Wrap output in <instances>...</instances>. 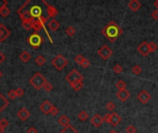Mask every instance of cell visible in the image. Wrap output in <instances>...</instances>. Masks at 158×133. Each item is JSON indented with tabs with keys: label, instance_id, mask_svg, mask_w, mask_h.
Returning a JSON list of instances; mask_svg holds the SVG:
<instances>
[{
	"label": "cell",
	"instance_id": "d590c367",
	"mask_svg": "<svg viewBox=\"0 0 158 133\" xmlns=\"http://www.w3.org/2000/svg\"><path fill=\"white\" fill-rule=\"evenodd\" d=\"M90 65H91L90 61H89L87 58H84L83 61L81 62V64H80V66H82V68H84V69H87V68H89V66H90Z\"/></svg>",
	"mask_w": 158,
	"mask_h": 133
},
{
	"label": "cell",
	"instance_id": "8d00e7d4",
	"mask_svg": "<svg viewBox=\"0 0 158 133\" xmlns=\"http://www.w3.org/2000/svg\"><path fill=\"white\" fill-rule=\"evenodd\" d=\"M84 58H85V57H83L81 55H78L77 57H75V58H74V61H75V62L77 63V64L80 65V64H81V62H82Z\"/></svg>",
	"mask_w": 158,
	"mask_h": 133
},
{
	"label": "cell",
	"instance_id": "f907efd6",
	"mask_svg": "<svg viewBox=\"0 0 158 133\" xmlns=\"http://www.w3.org/2000/svg\"><path fill=\"white\" fill-rule=\"evenodd\" d=\"M116 133H119V132H116Z\"/></svg>",
	"mask_w": 158,
	"mask_h": 133
},
{
	"label": "cell",
	"instance_id": "f6af8a7d",
	"mask_svg": "<svg viewBox=\"0 0 158 133\" xmlns=\"http://www.w3.org/2000/svg\"><path fill=\"white\" fill-rule=\"evenodd\" d=\"M5 59H6V57H5V55L0 51V64H2L5 61Z\"/></svg>",
	"mask_w": 158,
	"mask_h": 133
},
{
	"label": "cell",
	"instance_id": "ac0fdd59",
	"mask_svg": "<svg viewBox=\"0 0 158 133\" xmlns=\"http://www.w3.org/2000/svg\"><path fill=\"white\" fill-rule=\"evenodd\" d=\"M8 104H9L8 100L7 98H5L2 94H0V114H1L2 111L8 105Z\"/></svg>",
	"mask_w": 158,
	"mask_h": 133
},
{
	"label": "cell",
	"instance_id": "8992f818",
	"mask_svg": "<svg viewBox=\"0 0 158 133\" xmlns=\"http://www.w3.org/2000/svg\"><path fill=\"white\" fill-rule=\"evenodd\" d=\"M66 80H67L69 84H71L73 82H76V81L83 80V76L81 75L77 69H72L66 76Z\"/></svg>",
	"mask_w": 158,
	"mask_h": 133
},
{
	"label": "cell",
	"instance_id": "4dcf8cb0",
	"mask_svg": "<svg viewBox=\"0 0 158 133\" xmlns=\"http://www.w3.org/2000/svg\"><path fill=\"white\" fill-rule=\"evenodd\" d=\"M8 98L9 99H11V100H14V99H16L17 98V94H16V90H11V91H8Z\"/></svg>",
	"mask_w": 158,
	"mask_h": 133
},
{
	"label": "cell",
	"instance_id": "74e56055",
	"mask_svg": "<svg viewBox=\"0 0 158 133\" xmlns=\"http://www.w3.org/2000/svg\"><path fill=\"white\" fill-rule=\"evenodd\" d=\"M21 26L25 30H27L33 29V24L32 23H29V22H21Z\"/></svg>",
	"mask_w": 158,
	"mask_h": 133
},
{
	"label": "cell",
	"instance_id": "bcb514c9",
	"mask_svg": "<svg viewBox=\"0 0 158 133\" xmlns=\"http://www.w3.org/2000/svg\"><path fill=\"white\" fill-rule=\"evenodd\" d=\"M154 5H155V7L157 8V10H158V0H155V3H154Z\"/></svg>",
	"mask_w": 158,
	"mask_h": 133
},
{
	"label": "cell",
	"instance_id": "7bdbcfd3",
	"mask_svg": "<svg viewBox=\"0 0 158 133\" xmlns=\"http://www.w3.org/2000/svg\"><path fill=\"white\" fill-rule=\"evenodd\" d=\"M7 5H8L7 0H0V9L5 8V7H7Z\"/></svg>",
	"mask_w": 158,
	"mask_h": 133
},
{
	"label": "cell",
	"instance_id": "f35d334b",
	"mask_svg": "<svg viewBox=\"0 0 158 133\" xmlns=\"http://www.w3.org/2000/svg\"><path fill=\"white\" fill-rule=\"evenodd\" d=\"M16 94H17V96L18 97H22L25 94V91L21 88H18L16 90Z\"/></svg>",
	"mask_w": 158,
	"mask_h": 133
},
{
	"label": "cell",
	"instance_id": "ab89813d",
	"mask_svg": "<svg viewBox=\"0 0 158 133\" xmlns=\"http://www.w3.org/2000/svg\"><path fill=\"white\" fill-rule=\"evenodd\" d=\"M104 122H106V123H110L111 122V114H105L103 116Z\"/></svg>",
	"mask_w": 158,
	"mask_h": 133
},
{
	"label": "cell",
	"instance_id": "44dd1931",
	"mask_svg": "<svg viewBox=\"0 0 158 133\" xmlns=\"http://www.w3.org/2000/svg\"><path fill=\"white\" fill-rule=\"evenodd\" d=\"M71 88H72L75 91H79L81 90V88L83 87V81L82 80H79V81H76V82H73L70 84Z\"/></svg>",
	"mask_w": 158,
	"mask_h": 133
},
{
	"label": "cell",
	"instance_id": "ba28073f",
	"mask_svg": "<svg viewBox=\"0 0 158 133\" xmlns=\"http://www.w3.org/2000/svg\"><path fill=\"white\" fill-rule=\"evenodd\" d=\"M53 104H51V102L48 100L44 101L40 105V110L44 115H49L51 113V110L53 108Z\"/></svg>",
	"mask_w": 158,
	"mask_h": 133
},
{
	"label": "cell",
	"instance_id": "1f68e13d",
	"mask_svg": "<svg viewBox=\"0 0 158 133\" xmlns=\"http://www.w3.org/2000/svg\"><path fill=\"white\" fill-rule=\"evenodd\" d=\"M9 126V122L7 120V119H5V118H3V119H1L0 120V127H2V129H7V127Z\"/></svg>",
	"mask_w": 158,
	"mask_h": 133
},
{
	"label": "cell",
	"instance_id": "cb8c5ba5",
	"mask_svg": "<svg viewBox=\"0 0 158 133\" xmlns=\"http://www.w3.org/2000/svg\"><path fill=\"white\" fill-rule=\"evenodd\" d=\"M59 133H79V132L76 130L72 126L69 125L68 127H66L63 130H61Z\"/></svg>",
	"mask_w": 158,
	"mask_h": 133
},
{
	"label": "cell",
	"instance_id": "e575fe53",
	"mask_svg": "<svg viewBox=\"0 0 158 133\" xmlns=\"http://www.w3.org/2000/svg\"><path fill=\"white\" fill-rule=\"evenodd\" d=\"M116 108V105L113 102H108L107 104H106V109L108 111H114Z\"/></svg>",
	"mask_w": 158,
	"mask_h": 133
},
{
	"label": "cell",
	"instance_id": "60d3db41",
	"mask_svg": "<svg viewBox=\"0 0 158 133\" xmlns=\"http://www.w3.org/2000/svg\"><path fill=\"white\" fill-rule=\"evenodd\" d=\"M59 113V110H58V107L57 106H53V108H52V110H51V115H52V116H57L58 114Z\"/></svg>",
	"mask_w": 158,
	"mask_h": 133
},
{
	"label": "cell",
	"instance_id": "9c48e42d",
	"mask_svg": "<svg viewBox=\"0 0 158 133\" xmlns=\"http://www.w3.org/2000/svg\"><path fill=\"white\" fill-rule=\"evenodd\" d=\"M151 97H152L151 94L146 90H142L141 93L137 95V98H138V100L143 105H146L147 103H148V102L151 100Z\"/></svg>",
	"mask_w": 158,
	"mask_h": 133
},
{
	"label": "cell",
	"instance_id": "5b68a950",
	"mask_svg": "<svg viewBox=\"0 0 158 133\" xmlns=\"http://www.w3.org/2000/svg\"><path fill=\"white\" fill-rule=\"evenodd\" d=\"M43 38L38 33H33L30 34V36L27 38V43L32 46L33 49H36L40 47V45L43 44Z\"/></svg>",
	"mask_w": 158,
	"mask_h": 133
},
{
	"label": "cell",
	"instance_id": "ee69618b",
	"mask_svg": "<svg viewBox=\"0 0 158 133\" xmlns=\"http://www.w3.org/2000/svg\"><path fill=\"white\" fill-rule=\"evenodd\" d=\"M27 133H38V130L35 129L34 127H29V129H28Z\"/></svg>",
	"mask_w": 158,
	"mask_h": 133
},
{
	"label": "cell",
	"instance_id": "f1b7e54d",
	"mask_svg": "<svg viewBox=\"0 0 158 133\" xmlns=\"http://www.w3.org/2000/svg\"><path fill=\"white\" fill-rule=\"evenodd\" d=\"M148 45H149L150 53L155 52V51H156L157 48H158V45H157V44L155 42H150V43H148Z\"/></svg>",
	"mask_w": 158,
	"mask_h": 133
},
{
	"label": "cell",
	"instance_id": "7dc6e473",
	"mask_svg": "<svg viewBox=\"0 0 158 133\" xmlns=\"http://www.w3.org/2000/svg\"><path fill=\"white\" fill-rule=\"evenodd\" d=\"M4 129H2V127H0V133H4Z\"/></svg>",
	"mask_w": 158,
	"mask_h": 133
},
{
	"label": "cell",
	"instance_id": "4316f807",
	"mask_svg": "<svg viewBox=\"0 0 158 133\" xmlns=\"http://www.w3.org/2000/svg\"><path fill=\"white\" fill-rule=\"evenodd\" d=\"M45 58L43 57V55H38V57L35 58V63H36L38 66H43L45 63Z\"/></svg>",
	"mask_w": 158,
	"mask_h": 133
},
{
	"label": "cell",
	"instance_id": "d6a6232c",
	"mask_svg": "<svg viewBox=\"0 0 158 133\" xmlns=\"http://www.w3.org/2000/svg\"><path fill=\"white\" fill-rule=\"evenodd\" d=\"M44 90L45 91H51L53 90V85L51 84L50 82H48V81H46L45 84L44 85Z\"/></svg>",
	"mask_w": 158,
	"mask_h": 133
},
{
	"label": "cell",
	"instance_id": "52a82bcc",
	"mask_svg": "<svg viewBox=\"0 0 158 133\" xmlns=\"http://www.w3.org/2000/svg\"><path fill=\"white\" fill-rule=\"evenodd\" d=\"M97 54H98L99 57H101L104 60H107V59H109V57L112 55L113 52H112V50L107 46V45L105 44V45H103V46H102L98 50Z\"/></svg>",
	"mask_w": 158,
	"mask_h": 133
},
{
	"label": "cell",
	"instance_id": "f546056e",
	"mask_svg": "<svg viewBox=\"0 0 158 133\" xmlns=\"http://www.w3.org/2000/svg\"><path fill=\"white\" fill-rule=\"evenodd\" d=\"M113 70H114V72H116V74H120L122 71H123V66L119 64H116V66H114Z\"/></svg>",
	"mask_w": 158,
	"mask_h": 133
},
{
	"label": "cell",
	"instance_id": "c3c4849f",
	"mask_svg": "<svg viewBox=\"0 0 158 133\" xmlns=\"http://www.w3.org/2000/svg\"><path fill=\"white\" fill-rule=\"evenodd\" d=\"M2 76H3V73H2V71H1V70H0V79H1V78H2Z\"/></svg>",
	"mask_w": 158,
	"mask_h": 133
},
{
	"label": "cell",
	"instance_id": "b9f144b4",
	"mask_svg": "<svg viewBox=\"0 0 158 133\" xmlns=\"http://www.w3.org/2000/svg\"><path fill=\"white\" fill-rule=\"evenodd\" d=\"M151 16H152V18L154 19L155 20H158V10L157 9L154 10V11L152 12Z\"/></svg>",
	"mask_w": 158,
	"mask_h": 133
},
{
	"label": "cell",
	"instance_id": "9a60e30c",
	"mask_svg": "<svg viewBox=\"0 0 158 133\" xmlns=\"http://www.w3.org/2000/svg\"><path fill=\"white\" fill-rule=\"evenodd\" d=\"M128 7H129V8L131 10V11L136 12L141 8V4L140 1H138V0H131V1L129 2Z\"/></svg>",
	"mask_w": 158,
	"mask_h": 133
},
{
	"label": "cell",
	"instance_id": "6da1fadb",
	"mask_svg": "<svg viewBox=\"0 0 158 133\" xmlns=\"http://www.w3.org/2000/svg\"><path fill=\"white\" fill-rule=\"evenodd\" d=\"M21 8L27 10V11L29 12V14L30 15V17H32L33 19V22L36 21V20H38V21L42 22L44 25V23L47 21V20L49 19L48 17L44 16V8L43 7L41 6V5L39 4H35V5H32L30 7H29L28 5V0L26 2H25L21 7H20ZM32 22V23H33Z\"/></svg>",
	"mask_w": 158,
	"mask_h": 133
},
{
	"label": "cell",
	"instance_id": "7402d4cb",
	"mask_svg": "<svg viewBox=\"0 0 158 133\" xmlns=\"http://www.w3.org/2000/svg\"><path fill=\"white\" fill-rule=\"evenodd\" d=\"M78 118L80 120V121H86L88 118H89V115L88 113L86 111L82 110V111H80L79 115H78Z\"/></svg>",
	"mask_w": 158,
	"mask_h": 133
},
{
	"label": "cell",
	"instance_id": "484cf974",
	"mask_svg": "<svg viewBox=\"0 0 158 133\" xmlns=\"http://www.w3.org/2000/svg\"><path fill=\"white\" fill-rule=\"evenodd\" d=\"M66 33H67L68 36L71 37V36H73V35L76 33V30L72 26H69L67 29H66Z\"/></svg>",
	"mask_w": 158,
	"mask_h": 133
},
{
	"label": "cell",
	"instance_id": "d6986e66",
	"mask_svg": "<svg viewBox=\"0 0 158 133\" xmlns=\"http://www.w3.org/2000/svg\"><path fill=\"white\" fill-rule=\"evenodd\" d=\"M30 58H32V55H30V54L29 52H27V51H23V52L19 55V59L23 63L29 62Z\"/></svg>",
	"mask_w": 158,
	"mask_h": 133
},
{
	"label": "cell",
	"instance_id": "603a6c76",
	"mask_svg": "<svg viewBox=\"0 0 158 133\" xmlns=\"http://www.w3.org/2000/svg\"><path fill=\"white\" fill-rule=\"evenodd\" d=\"M10 13H11V11H10V9L8 8H7V7H5V8L0 9V15H1L3 18L8 17L10 15Z\"/></svg>",
	"mask_w": 158,
	"mask_h": 133
},
{
	"label": "cell",
	"instance_id": "3957f363",
	"mask_svg": "<svg viewBox=\"0 0 158 133\" xmlns=\"http://www.w3.org/2000/svg\"><path fill=\"white\" fill-rule=\"evenodd\" d=\"M46 79L41 74L40 72H36L30 80V83L33 88L36 90H41L44 88V85L46 82Z\"/></svg>",
	"mask_w": 158,
	"mask_h": 133
},
{
	"label": "cell",
	"instance_id": "7c38bea8",
	"mask_svg": "<svg viewBox=\"0 0 158 133\" xmlns=\"http://www.w3.org/2000/svg\"><path fill=\"white\" fill-rule=\"evenodd\" d=\"M10 35V30L4 24H0V42H4Z\"/></svg>",
	"mask_w": 158,
	"mask_h": 133
},
{
	"label": "cell",
	"instance_id": "2e32d148",
	"mask_svg": "<svg viewBox=\"0 0 158 133\" xmlns=\"http://www.w3.org/2000/svg\"><path fill=\"white\" fill-rule=\"evenodd\" d=\"M121 119H122L121 116L118 113L114 112V113L111 114V122H110V124L113 127H116L121 122Z\"/></svg>",
	"mask_w": 158,
	"mask_h": 133
},
{
	"label": "cell",
	"instance_id": "30bf717a",
	"mask_svg": "<svg viewBox=\"0 0 158 133\" xmlns=\"http://www.w3.org/2000/svg\"><path fill=\"white\" fill-rule=\"evenodd\" d=\"M137 50H138V52L142 55V57H147V55H148L150 54L148 42H146V41H144V42H142V43L139 45V46H138Z\"/></svg>",
	"mask_w": 158,
	"mask_h": 133
},
{
	"label": "cell",
	"instance_id": "83f0119b",
	"mask_svg": "<svg viewBox=\"0 0 158 133\" xmlns=\"http://www.w3.org/2000/svg\"><path fill=\"white\" fill-rule=\"evenodd\" d=\"M131 72L134 75H140L141 73V68L139 65H135L133 68L131 69Z\"/></svg>",
	"mask_w": 158,
	"mask_h": 133
},
{
	"label": "cell",
	"instance_id": "277c9868",
	"mask_svg": "<svg viewBox=\"0 0 158 133\" xmlns=\"http://www.w3.org/2000/svg\"><path fill=\"white\" fill-rule=\"evenodd\" d=\"M68 63H69L68 59L62 55H55V57L52 59V65L55 66V69H58V71L63 70L66 66H67Z\"/></svg>",
	"mask_w": 158,
	"mask_h": 133
},
{
	"label": "cell",
	"instance_id": "d4e9b609",
	"mask_svg": "<svg viewBox=\"0 0 158 133\" xmlns=\"http://www.w3.org/2000/svg\"><path fill=\"white\" fill-rule=\"evenodd\" d=\"M126 86H127L126 82H125L124 80H119L118 82L116 83V88L119 89V91H120V90H125L126 89Z\"/></svg>",
	"mask_w": 158,
	"mask_h": 133
},
{
	"label": "cell",
	"instance_id": "4fadbf2b",
	"mask_svg": "<svg viewBox=\"0 0 158 133\" xmlns=\"http://www.w3.org/2000/svg\"><path fill=\"white\" fill-rule=\"evenodd\" d=\"M116 97H118V99L121 102H125L127 101L130 96V93L129 91H127L126 89L125 90H120L119 91L118 93H116Z\"/></svg>",
	"mask_w": 158,
	"mask_h": 133
},
{
	"label": "cell",
	"instance_id": "ffe728a7",
	"mask_svg": "<svg viewBox=\"0 0 158 133\" xmlns=\"http://www.w3.org/2000/svg\"><path fill=\"white\" fill-rule=\"evenodd\" d=\"M69 122H70V120H69V117L66 116V115H62L59 118H58V123L62 126V127H68L69 125Z\"/></svg>",
	"mask_w": 158,
	"mask_h": 133
},
{
	"label": "cell",
	"instance_id": "5bb4252c",
	"mask_svg": "<svg viewBox=\"0 0 158 133\" xmlns=\"http://www.w3.org/2000/svg\"><path fill=\"white\" fill-rule=\"evenodd\" d=\"M103 122H104L103 117H102L99 114L94 115V116L91 118V125L94 126L95 127H101L102 124H103Z\"/></svg>",
	"mask_w": 158,
	"mask_h": 133
},
{
	"label": "cell",
	"instance_id": "7a4b0ae2",
	"mask_svg": "<svg viewBox=\"0 0 158 133\" xmlns=\"http://www.w3.org/2000/svg\"><path fill=\"white\" fill-rule=\"evenodd\" d=\"M102 33L104 34V36H105L108 39L109 42L115 43L120 35L123 33V30L115 21L111 20V21H109L105 26V28L102 30Z\"/></svg>",
	"mask_w": 158,
	"mask_h": 133
},
{
	"label": "cell",
	"instance_id": "8fae6325",
	"mask_svg": "<svg viewBox=\"0 0 158 133\" xmlns=\"http://www.w3.org/2000/svg\"><path fill=\"white\" fill-rule=\"evenodd\" d=\"M17 116H18V117H19V118L20 120H21V121H26V120L29 118V117H30V113L29 110L26 108V107H23V108L19 109V110L18 111Z\"/></svg>",
	"mask_w": 158,
	"mask_h": 133
},
{
	"label": "cell",
	"instance_id": "836d02e7",
	"mask_svg": "<svg viewBox=\"0 0 158 133\" xmlns=\"http://www.w3.org/2000/svg\"><path fill=\"white\" fill-rule=\"evenodd\" d=\"M126 133H136V127L133 125H130L127 127Z\"/></svg>",
	"mask_w": 158,
	"mask_h": 133
},
{
	"label": "cell",
	"instance_id": "681fc988",
	"mask_svg": "<svg viewBox=\"0 0 158 133\" xmlns=\"http://www.w3.org/2000/svg\"><path fill=\"white\" fill-rule=\"evenodd\" d=\"M108 133H116V132L115 130H110V131H109Z\"/></svg>",
	"mask_w": 158,
	"mask_h": 133
},
{
	"label": "cell",
	"instance_id": "e0dca14e",
	"mask_svg": "<svg viewBox=\"0 0 158 133\" xmlns=\"http://www.w3.org/2000/svg\"><path fill=\"white\" fill-rule=\"evenodd\" d=\"M47 27L50 30H52V32H55V30H58L60 27V24L59 22L58 21L57 19H51L50 21L47 23Z\"/></svg>",
	"mask_w": 158,
	"mask_h": 133
}]
</instances>
